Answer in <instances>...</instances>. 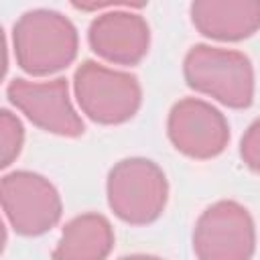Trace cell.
Returning <instances> with one entry per match:
<instances>
[{
	"mask_svg": "<svg viewBox=\"0 0 260 260\" xmlns=\"http://www.w3.org/2000/svg\"><path fill=\"white\" fill-rule=\"evenodd\" d=\"M14 47L20 67L43 75L65 67L75 57L77 37L61 14L37 10L24 14L14 26Z\"/></svg>",
	"mask_w": 260,
	"mask_h": 260,
	"instance_id": "6da1fadb",
	"label": "cell"
},
{
	"mask_svg": "<svg viewBox=\"0 0 260 260\" xmlns=\"http://www.w3.org/2000/svg\"><path fill=\"white\" fill-rule=\"evenodd\" d=\"M185 73L191 87L213 93L228 106L244 108L252 102L250 61L240 53L199 45L189 53Z\"/></svg>",
	"mask_w": 260,
	"mask_h": 260,
	"instance_id": "7a4b0ae2",
	"label": "cell"
},
{
	"mask_svg": "<svg viewBox=\"0 0 260 260\" xmlns=\"http://www.w3.org/2000/svg\"><path fill=\"white\" fill-rule=\"evenodd\" d=\"M75 91L81 108L100 122H122L134 114L140 102L136 77L91 61H85L75 73Z\"/></svg>",
	"mask_w": 260,
	"mask_h": 260,
	"instance_id": "3957f363",
	"label": "cell"
},
{
	"mask_svg": "<svg viewBox=\"0 0 260 260\" xmlns=\"http://www.w3.org/2000/svg\"><path fill=\"white\" fill-rule=\"evenodd\" d=\"M110 205L132 223L154 219L167 195L162 173L150 160H124L110 175Z\"/></svg>",
	"mask_w": 260,
	"mask_h": 260,
	"instance_id": "277c9868",
	"label": "cell"
},
{
	"mask_svg": "<svg viewBox=\"0 0 260 260\" xmlns=\"http://www.w3.org/2000/svg\"><path fill=\"white\" fill-rule=\"evenodd\" d=\"M252 248V221L240 205L217 203L199 219L195 250L201 260H248Z\"/></svg>",
	"mask_w": 260,
	"mask_h": 260,
	"instance_id": "5b68a950",
	"label": "cell"
},
{
	"mask_svg": "<svg viewBox=\"0 0 260 260\" xmlns=\"http://www.w3.org/2000/svg\"><path fill=\"white\" fill-rule=\"evenodd\" d=\"M2 201L6 215L20 234H41L51 228L61 213L55 189L45 179L28 173L4 177Z\"/></svg>",
	"mask_w": 260,
	"mask_h": 260,
	"instance_id": "8992f818",
	"label": "cell"
},
{
	"mask_svg": "<svg viewBox=\"0 0 260 260\" xmlns=\"http://www.w3.org/2000/svg\"><path fill=\"white\" fill-rule=\"evenodd\" d=\"M8 95L12 104L24 110L35 124L51 132L67 136L83 132V124L69 106L65 79H55L51 83H28L24 79H16L10 83Z\"/></svg>",
	"mask_w": 260,
	"mask_h": 260,
	"instance_id": "52a82bcc",
	"label": "cell"
},
{
	"mask_svg": "<svg viewBox=\"0 0 260 260\" xmlns=\"http://www.w3.org/2000/svg\"><path fill=\"white\" fill-rule=\"evenodd\" d=\"M169 132L177 148L191 156L217 154L228 140V126L221 114L195 100H185L173 108Z\"/></svg>",
	"mask_w": 260,
	"mask_h": 260,
	"instance_id": "ba28073f",
	"label": "cell"
},
{
	"mask_svg": "<svg viewBox=\"0 0 260 260\" xmlns=\"http://www.w3.org/2000/svg\"><path fill=\"white\" fill-rule=\"evenodd\" d=\"M95 53L116 63H136L148 47V26L138 14L114 12L98 18L89 28Z\"/></svg>",
	"mask_w": 260,
	"mask_h": 260,
	"instance_id": "9c48e42d",
	"label": "cell"
},
{
	"mask_svg": "<svg viewBox=\"0 0 260 260\" xmlns=\"http://www.w3.org/2000/svg\"><path fill=\"white\" fill-rule=\"evenodd\" d=\"M191 14L203 35L232 41L260 24V2H195Z\"/></svg>",
	"mask_w": 260,
	"mask_h": 260,
	"instance_id": "30bf717a",
	"label": "cell"
},
{
	"mask_svg": "<svg viewBox=\"0 0 260 260\" xmlns=\"http://www.w3.org/2000/svg\"><path fill=\"white\" fill-rule=\"evenodd\" d=\"M112 246L110 223L100 215H83L73 219L65 232L61 246L53 252L55 260H104Z\"/></svg>",
	"mask_w": 260,
	"mask_h": 260,
	"instance_id": "8fae6325",
	"label": "cell"
},
{
	"mask_svg": "<svg viewBox=\"0 0 260 260\" xmlns=\"http://www.w3.org/2000/svg\"><path fill=\"white\" fill-rule=\"evenodd\" d=\"M22 142L20 122L14 120L8 112H2V167H8L12 156L18 154Z\"/></svg>",
	"mask_w": 260,
	"mask_h": 260,
	"instance_id": "7c38bea8",
	"label": "cell"
},
{
	"mask_svg": "<svg viewBox=\"0 0 260 260\" xmlns=\"http://www.w3.org/2000/svg\"><path fill=\"white\" fill-rule=\"evenodd\" d=\"M242 154L248 165L260 173V120L248 130L246 138L242 140Z\"/></svg>",
	"mask_w": 260,
	"mask_h": 260,
	"instance_id": "4fadbf2b",
	"label": "cell"
},
{
	"mask_svg": "<svg viewBox=\"0 0 260 260\" xmlns=\"http://www.w3.org/2000/svg\"><path fill=\"white\" fill-rule=\"evenodd\" d=\"M120 260H160V258H154V256H126V258H120Z\"/></svg>",
	"mask_w": 260,
	"mask_h": 260,
	"instance_id": "5bb4252c",
	"label": "cell"
}]
</instances>
